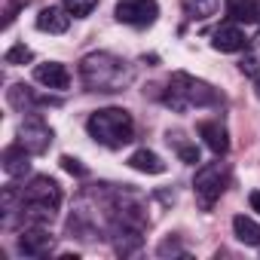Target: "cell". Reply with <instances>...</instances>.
Segmentation results:
<instances>
[{
  "instance_id": "21",
  "label": "cell",
  "mask_w": 260,
  "mask_h": 260,
  "mask_svg": "<svg viewBox=\"0 0 260 260\" xmlns=\"http://www.w3.org/2000/svg\"><path fill=\"white\" fill-rule=\"evenodd\" d=\"M31 58H34V52H31L25 43L10 46V49H7V55H4V61H7V64H25V61H31Z\"/></svg>"
},
{
  "instance_id": "14",
  "label": "cell",
  "mask_w": 260,
  "mask_h": 260,
  "mask_svg": "<svg viewBox=\"0 0 260 260\" xmlns=\"http://www.w3.org/2000/svg\"><path fill=\"white\" fill-rule=\"evenodd\" d=\"M31 156H34V153H28V150L16 141L13 147L4 150V172H7L10 178H22V175H28V169H31Z\"/></svg>"
},
{
  "instance_id": "25",
  "label": "cell",
  "mask_w": 260,
  "mask_h": 260,
  "mask_svg": "<svg viewBox=\"0 0 260 260\" xmlns=\"http://www.w3.org/2000/svg\"><path fill=\"white\" fill-rule=\"evenodd\" d=\"M239 68H242V74H257V58H245Z\"/></svg>"
},
{
  "instance_id": "4",
  "label": "cell",
  "mask_w": 260,
  "mask_h": 260,
  "mask_svg": "<svg viewBox=\"0 0 260 260\" xmlns=\"http://www.w3.org/2000/svg\"><path fill=\"white\" fill-rule=\"evenodd\" d=\"M162 101H166L172 110L184 113L187 107H211V104L220 101V95H217V89H211L205 80H196V77H190V74H175L172 83H169V92L162 95Z\"/></svg>"
},
{
  "instance_id": "11",
  "label": "cell",
  "mask_w": 260,
  "mask_h": 260,
  "mask_svg": "<svg viewBox=\"0 0 260 260\" xmlns=\"http://www.w3.org/2000/svg\"><path fill=\"white\" fill-rule=\"evenodd\" d=\"M37 28L43 34H64L71 28V13L68 7H43L37 16Z\"/></svg>"
},
{
  "instance_id": "19",
  "label": "cell",
  "mask_w": 260,
  "mask_h": 260,
  "mask_svg": "<svg viewBox=\"0 0 260 260\" xmlns=\"http://www.w3.org/2000/svg\"><path fill=\"white\" fill-rule=\"evenodd\" d=\"M169 144L178 147V156H181L187 166H196V162H199V147H196V144H184L181 135H172V132H169Z\"/></svg>"
},
{
  "instance_id": "6",
  "label": "cell",
  "mask_w": 260,
  "mask_h": 260,
  "mask_svg": "<svg viewBox=\"0 0 260 260\" xmlns=\"http://www.w3.org/2000/svg\"><path fill=\"white\" fill-rule=\"evenodd\" d=\"M159 16L156 0H116V19L132 28H150Z\"/></svg>"
},
{
  "instance_id": "9",
  "label": "cell",
  "mask_w": 260,
  "mask_h": 260,
  "mask_svg": "<svg viewBox=\"0 0 260 260\" xmlns=\"http://www.w3.org/2000/svg\"><path fill=\"white\" fill-rule=\"evenodd\" d=\"M34 80L40 86H46V89L64 92L71 86V71L61 61H43V64H34Z\"/></svg>"
},
{
  "instance_id": "23",
  "label": "cell",
  "mask_w": 260,
  "mask_h": 260,
  "mask_svg": "<svg viewBox=\"0 0 260 260\" xmlns=\"http://www.w3.org/2000/svg\"><path fill=\"white\" fill-rule=\"evenodd\" d=\"M156 254H159V257H169V254H178V257H187V251H184V248H181V245H178L175 239H166V242H162V245L156 248Z\"/></svg>"
},
{
  "instance_id": "13",
  "label": "cell",
  "mask_w": 260,
  "mask_h": 260,
  "mask_svg": "<svg viewBox=\"0 0 260 260\" xmlns=\"http://www.w3.org/2000/svg\"><path fill=\"white\" fill-rule=\"evenodd\" d=\"M226 16L236 25H257L260 22V0H223Z\"/></svg>"
},
{
  "instance_id": "1",
  "label": "cell",
  "mask_w": 260,
  "mask_h": 260,
  "mask_svg": "<svg viewBox=\"0 0 260 260\" xmlns=\"http://www.w3.org/2000/svg\"><path fill=\"white\" fill-rule=\"evenodd\" d=\"M61 205V187L46 178V175H37L31 178V184L19 193V217L25 226H49L55 220V211ZM13 211V214H16Z\"/></svg>"
},
{
  "instance_id": "10",
  "label": "cell",
  "mask_w": 260,
  "mask_h": 260,
  "mask_svg": "<svg viewBox=\"0 0 260 260\" xmlns=\"http://www.w3.org/2000/svg\"><path fill=\"white\" fill-rule=\"evenodd\" d=\"M211 46H214L217 52H242V49L248 46V37H245V31H242L236 22H226V25H220V28L214 31Z\"/></svg>"
},
{
  "instance_id": "22",
  "label": "cell",
  "mask_w": 260,
  "mask_h": 260,
  "mask_svg": "<svg viewBox=\"0 0 260 260\" xmlns=\"http://www.w3.org/2000/svg\"><path fill=\"white\" fill-rule=\"evenodd\" d=\"M61 169H64L68 175H74V178H86V175H89V169H86L80 159H74V156H61Z\"/></svg>"
},
{
  "instance_id": "2",
  "label": "cell",
  "mask_w": 260,
  "mask_h": 260,
  "mask_svg": "<svg viewBox=\"0 0 260 260\" xmlns=\"http://www.w3.org/2000/svg\"><path fill=\"white\" fill-rule=\"evenodd\" d=\"M80 77L92 92H122L132 83V68L110 52H92L80 61Z\"/></svg>"
},
{
  "instance_id": "12",
  "label": "cell",
  "mask_w": 260,
  "mask_h": 260,
  "mask_svg": "<svg viewBox=\"0 0 260 260\" xmlns=\"http://www.w3.org/2000/svg\"><path fill=\"white\" fill-rule=\"evenodd\" d=\"M199 135H202L205 147H208L214 156H223V153L230 150V135H226V128H223L220 122H214V119L199 122Z\"/></svg>"
},
{
  "instance_id": "8",
  "label": "cell",
  "mask_w": 260,
  "mask_h": 260,
  "mask_svg": "<svg viewBox=\"0 0 260 260\" xmlns=\"http://www.w3.org/2000/svg\"><path fill=\"white\" fill-rule=\"evenodd\" d=\"M52 233L46 226H25L22 236H19V251L25 257H43L52 251Z\"/></svg>"
},
{
  "instance_id": "17",
  "label": "cell",
  "mask_w": 260,
  "mask_h": 260,
  "mask_svg": "<svg viewBox=\"0 0 260 260\" xmlns=\"http://www.w3.org/2000/svg\"><path fill=\"white\" fill-rule=\"evenodd\" d=\"M7 98H10V104H13L16 110H25V107H31V104H46V101H49V98L34 95L31 86H25V83H16V86L7 92Z\"/></svg>"
},
{
  "instance_id": "3",
  "label": "cell",
  "mask_w": 260,
  "mask_h": 260,
  "mask_svg": "<svg viewBox=\"0 0 260 260\" xmlns=\"http://www.w3.org/2000/svg\"><path fill=\"white\" fill-rule=\"evenodd\" d=\"M86 128H89V135L98 144H104L110 150H119V147H125L128 141L135 138L132 113L122 110V107H101V110H95L86 119Z\"/></svg>"
},
{
  "instance_id": "26",
  "label": "cell",
  "mask_w": 260,
  "mask_h": 260,
  "mask_svg": "<svg viewBox=\"0 0 260 260\" xmlns=\"http://www.w3.org/2000/svg\"><path fill=\"white\" fill-rule=\"evenodd\" d=\"M248 202H251V208H254V211L260 214V190H254V193L248 196Z\"/></svg>"
},
{
  "instance_id": "7",
  "label": "cell",
  "mask_w": 260,
  "mask_h": 260,
  "mask_svg": "<svg viewBox=\"0 0 260 260\" xmlns=\"http://www.w3.org/2000/svg\"><path fill=\"white\" fill-rule=\"evenodd\" d=\"M19 144H22L28 153L40 156V153H46L49 144H52V128H49L40 116H31V119H25V122L19 125Z\"/></svg>"
},
{
  "instance_id": "24",
  "label": "cell",
  "mask_w": 260,
  "mask_h": 260,
  "mask_svg": "<svg viewBox=\"0 0 260 260\" xmlns=\"http://www.w3.org/2000/svg\"><path fill=\"white\" fill-rule=\"evenodd\" d=\"M28 4H31V0H10V7H7V13H4V16H7V19H4V28H10L13 19H16V13H19L22 7H28Z\"/></svg>"
},
{
  "instance_id": "16",
  "label": "cell",
  "mask_w": 260,
  "mask_h": 260,
  "mask_svg": "<svg viewBox=\"0 0 260 260\" xmlns=\"http://www.w3.org/2000/svg\"><path fill=\"white\" fill-rule=\"evenodd\" d=\"M128 166L135 172H144V175H162L166 172V162L153 153V150H135L128 156Z\"/></svg>"
},
{
  "instance_id": "5",
  "label": "cell",
  "mask_w": 260,
  "mask_h": 260,
  "mask_svg": "<svg viewBox=\"0 0 260 260\" xmlns=\"http://www.w3.org/2000/svg\"><path fill=\"white\" fill-rule=\"evenodd\" d=\"M226 178H230V169L226 162H205L199 172H196V181H193V193H196V202L202 211H211L214 202L220 199V193L226 190Z\"/></svg>"
},
{
  "instance_id": "20",
  "label": "cell",
  "mask_w": 260,
  "mask_h": 260,
  "mask_svg": "<svg viewBox=\"0 0 260 260\" xmlns=\"http://www.w3.org/2000/svg\"><path fill=\"white\" fill-rule=\"evenodd\" d=\"M61 4L68 7V13H71L74 19H86V16L98 7V0H61Z\"/></svg>"
},
{
  "instance_id": "18",
  "label": "cell",
  "mask_w": 260,
  "mask_h": 260,
  "mask_svg": "<svg viewBox=\"0 0 260 260\" xmlns=\"http://www.w3.org/2000/svg\"><path fill=\"white\" fill-rule=\"evenodd\" d=\"M181 7H184V16L187 19H211L220 7V0H181Z\"/></svg>"
},
{
  "instance_id": "27",
  "label": "cell",
  "mask_w": 260,
  "mask_h": 260,
  "mask_svg": "<svg viewBox=\"0 0 260 260\" xmlns=\"http://www.w3.org/2000/svg\"><path fill=\"white\" fill-rule=\"evenodd\" d=\"M254 92H257V98H260V77H254Z\"/></svg>"
},
{
  "instance_id": "15",
  "label": "cell",
  "mask_w": 260,
  "mask_h": 260,
  "mask_svg": "<svg viewBox=\"0 0 260 260\" xmlns=\"http://www.w3.org/2000/svg\"><path fill=\"white\" fill-rule=\"evenodd\" d=\"M233 233L242 245H251V248H260V223L251 220L248 214H236L233 217Z\"/></svg>"
}]
</instances>
